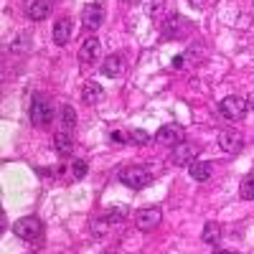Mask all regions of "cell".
<instances>
[{"label":"cell","instance_id":"9a60e30c","mask_svg":"<svg viewBox=\"0 0 254 254\" xmlns=\"http://www.w3.org/2000/svg\"><path fill=\"white\" fill-rule=\"evenodd\" d=\"M122 71H125V61H122L120 54H110L107 59H104V64H102V74L104 76H120Z\"/></svg>","mask_w":254,"mask_h":254},{"label":"cell","instance_id":"44dd1931","mask_svg":"<svg viewBox=\"0 0 254 254\" xmlns=\"http://www.w3.org/2000/svg\"><path fill=\"white\" fill-rule=\"evenodd\" d=\"M31 36L28 33H20L15 41H13V44H10V51H26L28 46H31V41H28Z\"/></svg>","mask_w":254,"mask_h":254},{"label":"cell","instance_id":"ffe728a7","mask_svg":"<svg viewBox=\"0 0 254 254\" xmlns=\"http://www.w3.org/2000/svg\"><path fill=\"white\" fill-rule=\"evenodd\" d=\"M242 198L254 201V173H249V176L242 181Z\"/></svg>","mask_w":254,"mask_h":254},{"label":"cell","instance_id":"4fadbf2b","mask_svg":"<svg viewBox=\"0 0 254 254\" xmlns=\"http://www.w3.org/2000/svg\"><path fill=\"white\" fill-rule=\"evenodd\" d=\"M71 33H74L71 18H61V20H56V26H54V41H56L59 46H66L69 41H71Z\"/></svg>","mask_w":254,"mask_h":254},{"label":"cell","instance_id":"277c9868","mask_svg":"<svg viewBox=\"0 0 254 254\" xmlns=\"http://www.w3.org/2000/svg\"><path fill=\"white\" fill-rule=\"evenodd\" d=\"M28 115H31V122H33V125H49V122L54 120V107H51L49 99L36 97V99L31 102Z\"/></svg>","mask_w":254,"mask_h":254},{"label":"cell","instance_id":"9c48e42d","mask_svg":"<svg viewBox=\"0 0 254 254\" xmlns=\"http://www.w3.org/2000/svg\"><path fill=\"white\" fill-rule=\"evenodd\" d=\"M183 135L186 132L181 125H163L155 132V142L158 145H178V142H183Z\"/></svg>","mask_w":254,"mask_h":254},{"label":"cell","instance_id":"7402d4cb","mask_svg":"<svg viewBox=\"0 0 254 254\" xmlns=\"http://www.w3.org/2000/svg\"><path fill=\"white\" fill-rule=\"evenodd\" d=\"M71 176L74 178H84V176H87V160H74L71 163Z\"/></svg>","mask_w":254,"mask_h":254},{"label":"cell","instance_id":"8992f818","mask_svg":"<svg viewBox=\"0 0 254 254\" xmlns=\"http://www.w3.org/2000/svg\"><path fill=\"white\" fill-rule=\"evenodd\" d=\"M198 150H201V147L193 145V142H178V145L173 147L171 160H173V165H190V163L196 160Z\"/></svg>","mask_w":254,"mask_h":254},{"label":"cell","instance_id":"ac0fdd59","mask_svg":"<svg viewBox=\"0 0 254 254\" xmlns=\"http://www.w3.org/2000/svg\"><path fill=\"white\" fill-rule=\"evenodd\" d=\"M201 239H203V244H208V247H216L219 242H221V226L219 224H206L203 226V234H201Z\"/></svg>","mask_w":254,"mask_h":254},{"label":"cell","instance_id":"d4e9b609","mask_svg":"<svg viewBox=\"0 0 254 254\" xmlns=\"http://www.w3.org/2000/svg\"><path fill=\"white\" fill-rule=\"evenodd\" d=\"M110 140H115V142H130V132H120V130H115V132L110 135Z\"/></svg>","mask_w":254,"mask_h":254},{"label":"cell","instance_id":"2e32d148","mask_svg":"<svg viewBox=\"0 0 254 254\" xmlns=\"http://www.w3.org/2000/svg\"><path fill=\"white\" fill-rule=\"evenodd\" d=\"M81 99L87 104H99V102H104V89L99 87L97 81H87L84 89H81Z\"/></svg>","mask_w":254,"mask_h":254},{"label":"cell","instance_id":"30bf717a","mask_svg":"<svg viewBox=\"0 0 254 254\" xmlns=\"http://www.w3.org/2000/svg\"><path fill=\"white\" fill-rule=\"evenodd\" d=\"M99 54H102V44H99V38L89 36L87 41H81V49H79V61H84V64H92V61H97V59H99Z\"/></svg>","mask_w":254,"mask_h":254},{"label":"cell","instance_id":"6da1fadb","mask_svg":"<svg viewBox=\"0 0 254 254\" xmlns=\"http://www.w3.org/2000/svg\"><path fill=\"white\" fill-rule=\"evenodd\" d=\"M120 183H125L132 190H142L153 183V173L147 171L145 165H130V168H125V171H120Z\"/></svg>","mask_w":254,"mask_h":254},{"label":"cell","instance_id":"5bb4252c","mask_svg":"<svg viewBox=\"0 0 254 254\" xmlns=\"http://www.w3.org/2000/svg\"><path fill=\"white\" fill-rule=\"evenodd\" d=\"M26 13L31 20H46L51 15V0H31Z\"/></svg>","mask_w":254,"mask_h":254},{"label":"cell","instance_id":"7c38bea8","mask_svg":"<svg viewBox=\"0 0 254 254\" xmlns=\"http://www.w3.org/2000/svg\"><path fill=\"white\" fill-rule=\"evenodd\" d=\"M190 26L186 23V18H181V15H171L165 20V28H163V36L165 38H181V36H186V31H188Z\"/></svg>","mask_w":254,"mask_h":254},{"label":"cell","instance_id":"7a4b0ae2","mask_svg":"<svg viewBox=\"0 0 254 254\" xmlns=\"http://www.w3.org/2000/svg\"><path fill=\"white\" fill-rule=\"evenodd\" d=\"M13 234L18 239H23V242H38L41 237H44V224H41V219H36V216H23V219H18L13 224Z\"/></svg>","mask_w":254,"mask_h":254},{"label":"cell","instance_id":"603a6c76","mask_svg":"<svg viewBox=\"0 0 254 254\" xmlns=\"http://www.w3.org/2000/svg\"><path fill=\"white\" fill-rule=\"evenodd\" d=\"M160 5H163V0H142V10H145L147 15L158 13V10H160Z\"/></svg>","mask_w":254,"mask_h":254},{"label":"cell","instance_id":"4316f807","mask_svg":"<svg viewBox=\"0 0 254 254\" xmlns=\"http://www.w3.org/2000/svg\"><path fill=\"white\" fill-rule=\"evenodd\" d=\"M247 104H249V107H252V110H254V92H252V97H249V99H247Z\"/></svg>","mask_w":254,"mask_h":254},{"label":"cell","instance_id":"ba28073f","mask_svg":"<svg viewBox=\"0 0 254 254\" xmlns=\"http://www.w3.org/2000/svg\"><path fill=\"white\" fill-rule=\"evenodd\" d=\"M163 214H160V208H140L137 214H135V226L140 231H150L160 224Z\"/></svg>","mask_w":254,"mask_h":254},{"label":"cell","instance_id":"d6986e66","mask_svg":"<svg viewBox=\"0 0 254 254\" xmlns=\"http://www.w3.org/2000/svg\"><path fill=\"white\" fill-rule=\"evenodd\" d=\"M74 125H76V112L71 110V104H64L61 107V127L64 130H74Z\"/></svg>","mask_w":254,"mask_h":254},{"label":"cell","instance_id":"8fae6325","mask_svg":"<svg viewBox=\"0 0 254 254\" xmlns=\"http://www.w3.org/2000/svg\"><path fill=\"white\" fill-rule=\"evenodd\" d=\"M188 173H190V178H193V181L206 183L211 176H214V163H208V160H193V163L188 165Z\"/></svg>","mask_w":254,"mask_h":254},{"label":"cell","instance_id":"e0dca14e","mask_svg":"<svg viewBox=\"0 0 254 254\" xmlns=\"http://www.w3.org/2000/svg\"><path fill=\"white\" fill-rule=\"evenodd\" d=\"M54 147H56V153L59 155H71V150H74V140H71V135L64 130V132H59L56 137H54Z\"/></svg>","mask_w":254,"mask_h":254},{"label":"cell","instance_id":"3957f363","mask_svg":"<svg viewBox=\"0 0 254 254\" xmlns=\"http://www.w3.org/2000/svg\"><path fill=\"white\" fill-rule=\"evenodd\" d=\"M247 110H249V104H247V99H242V97H237V94H231V97H226V99H221V104H219V112H221V117H226V120H242L244 115H247Z\"/></svg>","mask_w":254,"mask_h":254},{"label":"cell","instance_id":"52a82bcc","mask_svg":"<svg viewBox=\"0 0 254 254\" xmlns=\"http://www.w3.org/2000/svg\"><path fill=\"white\" fill-rule=\"evenodd\" d=\"M219 147L224 153H242V147H244V135L237 132V130H224L219 135Z\"/></svg>","mask_w":254,"mask_h":254},{"label":"cell","instance_id":"5b68a950","mask_svg":"<svg viewBox=\"0 0 254 254\" xmlns=\"http://www.w3.org/2000/svg\"><path fill=\"white\" fill-rule=\"evenodd\" d=\"M102 23H104V5L102 3L84 5V10H81V26L87 31H97Z\"/></svg>","mask_w":254,"mask_h":254},{"label":"cell","instance_id":"484cf974","mask_svg":"<svg viewBox=\"0 0 254 254\" xmlns=\"http://www.w3.org/2000/svg\"><path fill=\"white\" fill-rule=\"evenodd\" d=\"M183 61H186V56H176V59H173V69H181Z\"/></svg>","mask_w":254,"mask_h":254},{"label":"cell","instance_id":"cb8c5ba5","mask_svg":"<svg viewBox=\"0 0 254 254\" xmlns=\"http://www.w3.org/2000/svg\"><path fill=\"white\" fill-rule=\"evenodd\" d=\"M132 140H137V145H145V142H150V135L142 132V130H132V132H130V142H132Z\"/></svg>","mask_w":254,"mask_h":254}]
</instances>
